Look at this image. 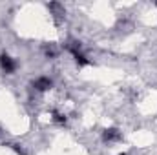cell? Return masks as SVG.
Masks as SVG:
<instances>
[{
	"label": "cell",
	"mask_w": 157,
	"mask_h": 155,
	"mask_svg": "<svg viewBox=\"0 0 157 155\" xmlns=\"http://www.w3.org/2000/svg\"><path fill=\"white\" fill-rule=\"evenodd\" d=\"M0 62H2V68H4L6 71H13V68H15V66H13V62H11V59H9V57H6V55H4V57L0 59Z\"/></svg>",
	"instance_id": "1"
}]
</instances>
